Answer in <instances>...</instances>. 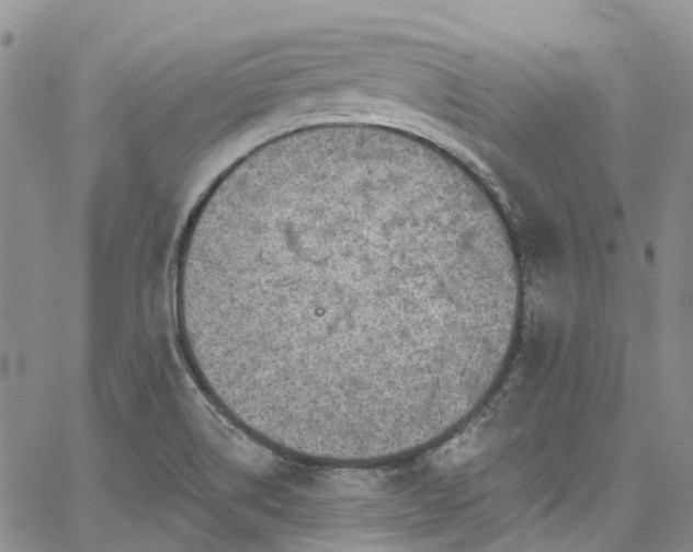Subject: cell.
<instances>
[{"instance_id":"obj_1","label":"cell","mask_w":693,"mask_h":552,"mask_svg":"<svg viewBox=\"0 0 693 552\" xmlns=\"http://www.w3.org/2000/svg\"><path fill=\"white\" fill-rule=\"evenodd\" d=\"M522 290L512 235L456 161L395 129L270 138L206 192L175 296L204 388L284 453L383 456L465 395Z\"/></svg>"}]
</instances>
